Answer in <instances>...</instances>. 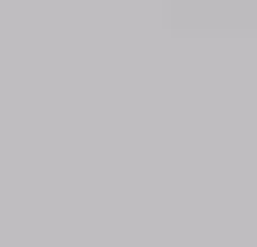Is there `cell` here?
<instances>
[]
</instances>
